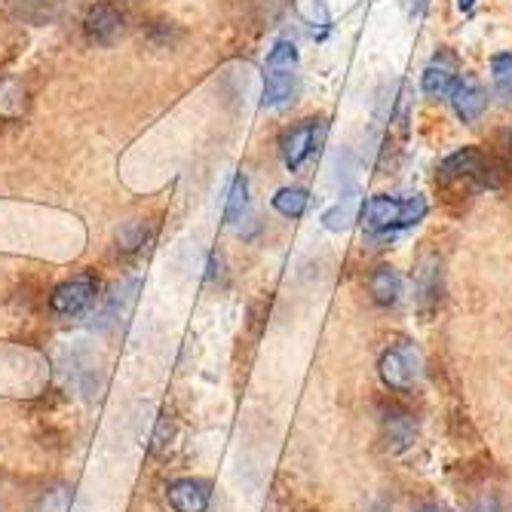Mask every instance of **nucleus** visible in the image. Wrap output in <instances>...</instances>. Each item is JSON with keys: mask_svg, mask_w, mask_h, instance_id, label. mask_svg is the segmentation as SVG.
I'll list each match as a JSON object with an SVG mask.
<instances>
[{"mask_svg": "<svg viewBox=\"0 0 512 512\" xmlns=\"http://www.w3.org/2000/svg\"><path fill=\"white\" fill-rule=\"evenodd\" d=\"M310 206V194L304 188H279L273 194V209L286 218H301Z\"/></svg>", "mask_w": 512, "mask_h": 512, "instance_id": "nucleus-16", "label": "nucleus"}, {"mask_svg": "<svg viewBox=\"0 0 512 512\" xmlns=\"http://www.w3.org/2000/svg\"><path fill=\"white\" fill-rule=\"evenodd\" d=\"M319 145V129H316V120H304L298 126H292L286 135H283V142H279V154H283L286 166L292 172H298L307 157L313 154V148Z\"/></svg>", "mask_w": 512, "mask_h": 512, "instance_id": "nucleus-8", "label": "nucleus"}, {"mask_svg": "<svg viewBox=\"0 0 512 512\" xmlns=\"http://www.w3.org/2000/svg\"><path fill=\"white\" fill-rule=\"evenodd\" d=\"M488 169V160L479 148H460L451 157L442 160L439 175L442 178H476Z\"/></svg>", "mask_w": 512, "mask_h": 512, "instance_id": "nucleus-13", "label": "nucleus"}, {"mask_svg": "<svg viewBox=\"0 0 512 512\" xmlns=\"http://www.w3.org/2000/svg\"><path fill=\"white\" fill-rule=\"evenodd\" d=\"M123 22H126V16L120 13V7L96 4V7H89L86 16H83V34H86L89 43L111 46L123 34Z\"/></svg>", "mask_w": 512, "mask_h": 512, "instance_id": "nucleus-7", "label": "nucleus"}, {"mask_svg": "<svg viewBox=\"0 0 512 512\" xmlns=\"http://www.w3.org/2000/svg\"><path fill=\"white\" fill-rule=\"evenodd\" d=\"M424 215H427V200L421 194L405 197V200L378 194L365 203L362 224H365L368 234H396V230H402V227L424 221Z\"/></svg>", "mask_w": 512, "mask_h": 512, "instance_id": "nucleus-1", "label": "nucleus"}, {"mask_svg": "<svg viewBox=\"0 0 512 512\" xmlns=\"http://www.w3.org/2000/svg\"><path fill=\"white\" fill-rule=\"evenodd\" d=\"M473 4H476V0H457V7H460L463 13H470V10H473Z\"/></svg>", "mask_w": 512, "mask_h": 512, "instance_id": "nucleus-26", "label": "nucleus"}, {"mask_svg": "<svg viewBox=\"0 0 512 512\" xmlns=\"http://www.w3.org/2000/svg\"><path fill=\"white\" fill-rule=\"evenodd\" d=\"M166 500H169V506H172L175 512H206L209 503H212V488H209V482H203V479L184 476V479L169 482Z\"/></svg>", "mask_w": 512, "mask_h": 512, "instance_id": "nucleus-9", "label": "nucleus"}, {"mask_svg": "<svg viewBox=\"0 0 512 512\" xmlns=\"http://www.w3.org/2000/svg\"><path fill=\"white\" fill-rule=\"evenodd\" d=\"M448 99H451V105H454V111H457V117L463 123L479 120L485 114V108H488V92L473 77L457 80V86H454V92H451Z\"/></svg>", "mask_w": 512, "mask_h": 512, "instance_id": "nucleus-10", "label": "nucleus"}, {"mask_svg": "<svg viewBox=\"0 0 512 512\" xmlns=\"http://www.w3.org/2000/svg\"><path fill=\"white\" fill-rule=\"evenodd\" d=\"M175 439V421L172 414H160L157 417V427H154V436H151V454H166V448L172 445Z\"/></svg>", "mask_w": 512, "mask_h": 512, "instance_id": "nucleus-22", "label": "nucleus"}, {"mask_svg": "<svg viewBox=\"0 0 512 512\" xmlns=\"http://www.w3.org/2000/svg\"><path fill=\"white\" fill-rule=\"evenodd\" d=\"M65 0H7V7L13 10L16 19L28 25H46L62 13Z\"/></svg>", "mask_w": 512, "mask_h": 512, "instance_id": "nucleus-14", "label": "nucleus"}, {"mask_svg": "<svg viewBox=\"0 0 512 512\" xmlns=\"http://www.w3.org/2000/svg\"><path fill=\"white\" fill-rule=\"evenodd\" d=\"M298 62H301L298 46L292 40L273 43V50L267 53V62H264V96H261V102L267 108H279L295 96Z\"/></svg>", "mask_w": 512, "mask_h": 512, "instance_id": "nucleus-2", "label": "nucleus"}, {"mask_svg": "<svg viewBox=\"0 0 512 512\" xmlns=\"http://www.w3.org/2000/svg\"><path fill=\"white\" fill-rule=\"evenodd\" d=\"M368 295H371V301H375L378 307L399 304V298H402V276L390 264L375 267V270H371V276H368Z\"/></svg>", "mask_w": 512, "mask_h": 512, "instance_id": "nucleus-12", "label": "nucleus"}, {"mask_svg": "<svg viewBox=\"0 0 512 512\" xmlns=\"http://www.w3.org/2000/svg\"><path fill=\"white\" fill-rule=\"evenodd\" d=\"M117 243L123 252H138L145 243H148V227L142 221H129L126 227H120V234H117Z\"/></svg>", "mask_w": 512, "mask_h": 512, "instance_id": "nucleus-21", "label": "nucleus"}, {"mask_svg": "<svg viewBox=\"0 0 512 512\" xmlns=\"http://www.w3.org/2000/svg\"><path fill=\"white\" fill-rule=\"evenodd\" d=\"M138 292H142V279H126L123 286H117L111 292V301H108V319L111 322H120L129 313V307L135 304V295Z\"/></svg>", "mask_w": 512, "mask_h": 512, "instance_id": "nucleus-18", "label": "nucleus"}, {"mask_svg": "<svg viewBox=\"0 0 512 512\" xmlns=\"http://www.w3.org/2000/svg\"><path fill=\"white\" fill-rule=\"evenodd\" d=\"M421 368H424L421 350H417L411 341H399V344H393L390 350L381 353L378 375H381L387 390L408 393V390H414L417 378H421Z\"/></svg>", "mask_w": 512, "mask_h": 512, "instance_id": "nucleus-3", "label": "nucleus"}, {"mask_svg": "<svg viewBox=\"0 0 512 512\" xmlns=\"http://www.w3.org/2000/svg\"><path fill=\"white\" fill-rule=\"evenodd\" d=\"M491 74H494V89L503 102H512V53H500L491 62Z\"/></svg>", "mask_w": 512, "mask_h": 512, "instance_id": "nucleus-20", "label": "nucleus"}, {"mask_svg": "<svg viewBox=\"0 0 512 512\" xmlns=\"http://www.w3.org/2000/svg\"><path fill=\"white\" fill-rule=\"evenodd\" d=\"M221 267H224V261H221V255H209V276L215 279V276H221Z\"/></svg>", "mask_w": 512, "mask_h": 512, "instance_id": "nucleus-25", "label": "nucleus"}, {"mask_svg": "<svg viewBox=\"0 0 512 512\" xmlns=\"http://www.w3.org/2000/svg\"><path fill=\"white\" fill-rule=\"evenodd\" d=\"M421 512H442V509H436V506H427V509H421Z\"/></svg>", "mask_w": 512, "mask_h": 512, "instance_id": "nucleus-27", "label": "nucleus"}, {"mask_svg": "<svg viewBox=\"0 0 512 512\" xmlns=\"http://www.w3.org/2000/svg\"><path fill=\"white\" fill-rule=\"evenodd\" d=\"M71 506H74V488L71 485H53L37 497L34 512H71Z\"/></svg>", "mask_w": 512, "mask_h": 512, "instance_id": "nucleus-19", "label": "nucleus"}, {"mask_svg": "<svg viewBox=\"0 0 512 512\" xmlns=\"http://www.w3.org/2000/svg\"><path fill=\"white\" fill-rule=\"evenodd\" d=\"M356 218H359V197H356V191H350L347 197H341V203L335 209L322 215V224H325V230H347Z\"/></svg>", "mask_w": 512, "mask_h": 512, "instance_id": "nucleus-17", "label": "nucleus"}, {"mask_svg": "<svg viewBox=\"0 0 512 512\" xmlns=\"http://www.w3.org/2000/svg\"><path fill=\"white\" fill-rule=\"evenodd\" d=\"M249 209V181L246 175H234V181H230V191H227V203H224V224H237L243 221Z\"/></svg>", "mask_w": 512, "mask_h": 512, "instance_id": "nucleus-15", "label": "nucleus"}, {"mask_svg": "<svg viewBox=\"0 0 512 512\" xmlns=\"http://www.w3.org/2000/svg\"><path fill=\"white\" fill-rule=\"evenodd\" d=\"M448 433H451L454 442H476L479 439L473 421L463 411H451V417H448Z\"/></svg>", "mask_w": 512, "mask_h": 512, "instance_id": "nucleus-23", "label": "nucleus"}, {"mask_svg": "<svg viewBox=\"0 0 512 512\" xmlns=\"http://www.w3.org/2000/svg\"><path fill=\"white\" fill-rule=\"evenodd\" d=\"M473 512H509V509L503 506V500H500L497 494H485V497L473 506Z\"/></svg>", "mask_w": 512, "mask_h": 512, "instance_id": "nucleus-24", "label": "nucleus"}, {"mask_svg": "<svg viewBox=\"0 0 512 512\" xmlns=\"http://www.w3.org/2000/svg\"><path fill=\"white\" fill-rule=\"evenodd\" d=\"M99 289H102L99 276L92 270H83V273L65 279V283H59L50 292V313L62 316V319H74V316L86 313L92 304H96Z\"/></svg>", "mask_w": 512, "mask_h": 512, "instance_id": "nucleus-4", "label": "nucleus"}, {"mask_svg": "<svg viewBox=\"0 0 512 512\" xmlns=\"http://www.w3.org/2000/svg\"><path fill=\"white\" fill-rule=\"evenodd\" d=\"M421 86H424L427 96H433V99H445V96H451L454 86H457V68H454V59H451L448 53L436 56V59L430 62V68L424 71Z\"/></svg>", "mask_w": 512, "mask_h": 512, "instance_id": "nucleus-11", "label": "nucleus"}, {"mask_svg": "<svg viewBox=\"0 0 512 512\" xmlns=\"http://www.w3.org/2000/svg\"><path fill=\"white\" fill-rule=\"evenodd\" d=\"M509 145H512V135H509Z\"/></svg>", "mask_w": 512, "mask_h": 512, "instance_id": "nucleus-28", "label": "nucleus"}, {"mask_svg": "<svg viewBox=\"0 0 512 512\" xmlns=\"http://www.w3.org/2000/svg\"><path fill=\"white\" fill-rule=\"evenodd\" d=\"M442 261L436 252H424L414 264V304L424 316H433L442 304Z\"/></svg>", "mask_w": 512, "mask_h": 512, "instance_id": "nucleus-5", "label": "nucleus"}, {"mask_svg": "<svg viewBox=\"0 0 512 512\" xmlns=\"http://www.w3.org/2000/svg\"><path fill=\"white\" fill-rule=\"evenodd\" d=\"M381 433L390 451H405L417 439V421L414 414L399 405V402H384L381 405Z\"/></svg>", "mask_w": 512, "mask_h": 512, "instance_id": "nucleus-6", "label": "nucleus"}]
</instances>
